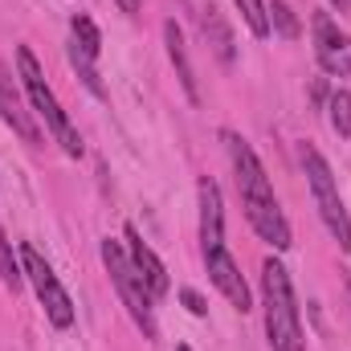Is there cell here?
Instances as JSON below:
<instances>
[{"label": "cell", "mask_w": 351, "mask_h": 351, "mask_svg": "<svg viewBox=\"0 0 351 351\" xmlns=\"http://www.w3.org/2000/svg\"><path fill=\"white\" fill-rule=\"evenodd\" d=\"M127 254H131L135 269L143 274V282L152 286V294H156V298H164V294H168V286H172V282H168V269H164V262L156 258V250L139 237V229H135V225H127Z\"/></svg>", "instance_id": "obj_11"}, {"label": "cell", "mask_w": 351, "mask_h": 351, "mask_svg": "<svg viewBox=\"0 0 351 351\" xmlns=\"http://www.w3.org/2000/svg\"><path fill=\"white\" fill-rule=\"evenodd\" d=\"M262 306H265V339L269 351H306L298 298L290 286V269L278 258H265L262 265Z\"/></svg>", "instance_id": "obj_2"}, {"label": "cell", "mask_w": 351, "mask_h": 351, "mask_svg": "<svg viewBox=\"0 0 351 351\" xmlns=\"http://www.w3.org/2000/svg\"><path fill=\"white\" fill-rule=\"evenodd\" d=\"M221 139H225L229 164H233V176H237V192H241V208H245L254 233L262 237L265 245H274L278 254L290 250V245H294V241H290V225H286V217H282V208H278L274 184H269V176H265L258 152H254L237 131H221Z\"/></svg>", "instance_id": "obj_1"}, {"label": "cell", "mask_w": 351, "mask_h": 351, "mask_svg": "<svg viewBox=\"0 0 351 351\" xmlns=\"http://www.w3.org/2000/svg\"><path fill=\"white\" fill-rule=\"evenodd\" d=\"M176 351H192V348H188V343H180V348H176Z\"/></svg>", "instance_id": "obj_20"}, {"label": "cell", "mask_w": 351, "mask_h": 351, "mask_svg": "<svg viewBox=\"0 0 351 351\" xmlns=\"http://www.w3.org/2000/svg\"><path fill=\"white\" fill-rule=\"evenodd\" d=\"M0 119L25 139V143H41V131H37V123H33V114L25 110V102H21V94H16V86H12V74L0 66Z\"/></svg>", "instance_id": "obj_10"}, {"label": "cell", "mask_w": 351, "mask_h": 351, "mask_svg": "<svg viewBox=\"0 0 351 351\" xmlns=\"http://www.w3.org/2000/svg\"><path fill=\"white\" fill-rule=\"evenodd\" d=\"M233 4L241 8V16H245V25H250L254 37H269V16H265L262 0H233Z\"/></svg>", "instance_id": "obj_16"}, {"label": "cell", "mask_w": 351, "mask_h": 351, "mask_svg": "<svg viewBox=\"0 0 351 351\" xmlns=\"http://www.w3.org/2000/svg\"><path fill=\"white\" fill-rule=\"evenodd\" d=\"M0 278H4L8 290H21V278H25V269L16 262V254H12V241L4 237V229H0Z\"/></svg>", "instance_id": "obj_15"}, {"label": "cell", "mask_w": 351, "mask_h": 351, "mask_svg": "<svg viewBox=\"0 0 351 351\" xmlns=\"http://www.w3.org/2000/svg\"><path fill=\"white\" fill-rule=\"evenodd\" d=\"M21 269H25V278L33 282V290H37V298H41V306H45L49 323L66 331V327L74 323V298H70V294H66V286L58 282L53 265L45 262L33 245H21Z\"/></svg>", "instance_id": "obj_6"}, {"label": "cell", "mask_w": 351, "mask_h": 351, "mask_svg": "<svg viewBox=\"0 0 351 351\" xmlns=\"http://www.w3.org/2000/svg\"><path fill=\"white\" fill-rule=\"evenodd\" d=\"M265 16H269V29H278L286 41H294V37H298V21H294V12H290L282 0H274V4L265 8Z\"/></svg>", "instance_id": "obj_17"}, {"label": "cell", "mask_w": 351, "mask_h": 351, "mask_svg": "<svg viewBox=\"0 0 351 351\" xmlns=\"http://www.w3.org/2000/svg\"><path fill=\"white\" fill-rule=\"evenodd\" d=\"M200 25H204V37H208V45L217 49V58L229 66V62H233V33H229V25L221 21V12H217V8H204Z\"/></svg>", "instance_id": "obj_13"}, {"label": "cell", "mask_w": 351, "mask_h": 351, "mask_svg": "<svg viewBox=\"0 0 351 351\" xmlns=\"http://www.w3.org/2000/svg\"><path fill=\"white\" fill-rule=\"evenodd\" d=\"M315 58H319L323 74H331V78H348L351 74V37L327 12L315 16Z\"/></svg>", "instance_id": "obj_9"}, {"label": "cell", "mask_w": 351, "mask_h": 351, "mask_svg": "<svg viewBox=\"0 0 351 351\" xmlns=\"http://www.w3.org/2000/svg\"><path fill=\"white\" fill-rule=\"evenodd\" d=\"M327 110H331V127H335V135L351 139V90H331Z\"/></svg>", "instance_id": "obj_14"}, {"label": "cell", "mask_w": 351, "mask_h": 351, "mask_svg": "<svg viewBox=\"0 0 351 351\" xmlns=\"http://www.w3.org/2000/svg\"><path fill=\"white\" fill-rule=\"evenodd\" d=\"M70 33H74V41H70V62H74L78 78L90 86V94L102 98V82H98V70H94V62H98V53H102V33H98V25L90 21L86 12H74Z\"/></svg>", "instance_id": "obj_8"}, {"label": "cell", "mask_w": 351, "mask_h": 351, "mask_svg": "<svg viewBox=\"0 0 351 351\" xmlns=\"http://www.w3.org/2000/svg\"><path fill=\"white\" fill-rule=\"evenodd\" d=\"M164 41H168V58H172L176 78H180V86H184V94H188L192 102H200V90H196V74H192L188 49H184V33H180V25H176V21H168V25H164Z\"/></svg>", "instance_id": "obj_12"}, {"label": "cell", "mask_w": 351, "mask_h": 351, "mask_svg": "<svg viewBox=\"0 0 351 351\" xmlns=\"http://www.w3.org/2000/svg\"><path fill=\"white\" fill-rule=\"evenodd\" d=\"M16 74H21V82H25V94H29L33 114H37V119L45 123V131L62 143V152L78 160V156H82V135L74 131L70 114L62 110L58 94L49 90V82H45V74H41V66H37V58H33L29 45H16Z\"/></svg>", "instance_id": "obj_3"}, {"label": "cell", "mask_w": 351, "mask_h": 351, "mask_svg": "<svg viewBox=\"0 0 351 351\" xmlns=\"http://www.w3.org/2000/svg\"><path fill=\"white\" fill-rule=\"evenodd\" d=\"M335 4H339V8H343V4H351V0H335Z\"/></svg>", "instance_id": "obj_21"}, {"label": "cell", "mask_w": 351, "mask_h": 351, "mask_svg": "<svg viewBox=\"0 0 351 351\" xmlns=\"http://www.w3.org/2000/svg\"><path fill=\"white\" fill-rule=\"evenodd\" d=\"M180 298H184V306H188L196 319H204V315H208V306H204V298H200L196 290H188V286H184V290H180Z\"/></svg>", "instance_id": "obj_18"}, {"label": "cell", "mask_w": 351, "mask_h": 351, "mask_svg": "<svg viewBox=\"0 0 351 351\" xmlns=\"http://www.w3.org/2000/svg\"><path fill=\"white\" fill-rule=\"evenodd\" d=\"M302 168H306V180H311V192H315V204H319V217H323L327 233L339 241V250L351 254V217L343 208V196H339V184L331 176V164L315 147H302Z\"/></svg>", "instance_id": "obj_5"}, {"label": "cell", "mask_w": 351, "mask_h": 351, "mask_svg": "<svg viewBox=\"0 0 351 351\" xmlns=\"http://www.w3.org/2000/svg\"><path fill=\"white\" fill-rule=\"evenodd\" d=\"M114 4H119L123 12H139V0H114Z\"/></svg>", "instance_id": "obj_19"}, {"label": "cell", "mask_w": 351, "mask_h": 351, "mask_svg": "<svg viewBox=\"0 0 351 351\" xmlns=\"http://www.w3.org/2000/svg\"><path fill=\"white\" fill-rule=\"evenodd\" d=\"M98 250H102V262H106V269H110V282H114L123 306L131 311L135 327L143 331V339H156V294H152V286L143 282V274L135 269L131 254H127V245L106 237Z\"/></svg>", "instance_id": "obj_4"}, {"label": "cell", "mask_w": 351, "mask_h": 351, "mask_svg": "<svg viewBox=\"0 0 351 351\" xmlns=\"http://www.w3.org/2000/svg\"><path fill=\"white\" fill-rule=\"evenodd\" d=\"M204 254V265H208V278H213V286L245 315L250 306H254V298H250V286H245V278H241V269L233 262V254H229V245L225 241H217V245H204L200 250Z\"/></svg>", "instance_id": "obj_7"}]
</instances>
